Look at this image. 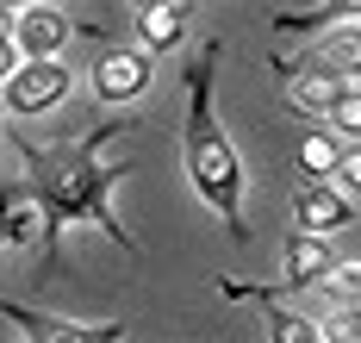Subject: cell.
I'll return each mask as SVG.
<instances>
[{
	"label": "cell",
	"mask_w": 361,
	"mask_h": 343,
	"mask_svg": "<svg viewBox=\"0 0 361 343\" xmlns=\"http://www.w3.org/2000/svg\"><path fill=\"white\" fill-rule=\"evenodd\" d=\"M137 119L106 113L100 125H87L81 138H63V144H32L25 131H13V150L25 162V188L37 193V212H44V263H63V225H100L125 250L137 256V237L118 225L112 212V188L131 175V162H112L106 144L131 138Z\"/></svg>",
	"instance_id": "6da1fadb"
},
{
	"label": "cell",
	"mask_w": 361,
	"mask_h": 343,
	"mask_svg": "<svg viewBox=\"0 0 361 343\" xmlns=\"http://www.w3.org/2000/svg\"><path fill=\"white\" fill-rule=\"evenodd\" d=\"M218 56H224V44L206 38V44H200V56L180 69V88H187V125H180V150H187V175H193L200 200H206L218 219H224V231L243 243V237H250V225H243V156H237V144L224 138L218 107H212Z\"/></svg>",
	"instance_id": "7a4b0ae2"
},
{
	"label": "cell",
	"mask_w": 361,
	"mask_h": 343,
	"mask_svg": "<svg viewBox=\"0 0 361 343\" xmlns=\"http://www.w3.org/2000/svg\"><path fill=\"white\" fill-rule=\"evenodd\" d=\"M268 69H274L281 81H293V76H324V81L355 88V81H361V25H330V32H318L299 56H281V50H274Z\"/></svg>",
	"instance_id": "3957f363"
},
{
	"label": "cell",
	"mask_w": 361,
	"mask_h": 343,
	"mask_svg": "<svg viewBox=\"0 0 361 343\" xmlns=\"http://www.w3.org/2000/svg\"><path fill=\"white\" fill-rule=\"evenodd\" d=\"M69 88H75V76H69L63 56H50V63H19L13 76L0 81V107L13 119H44V113H56V107L69 100Z\"/></svg>",
	"instance_id": "277c9868"
},
{
	"label": "cell",
	"mask_w": 361,
	"mask_h": 343,
	"mask_svg": "<svg viewBox=\"0 0 361 343\" xmlns=\"http://www.w3.org/2000/svg\"><path fill=\"white\" fill-rule=\"evenodd\" d=\"M149 81H156V56H149L144 44H106L100 63H94V94H100V107H131V100H144Z\"/></svg>",
	"instance_id": "5b68a950"
},
{
	"label": "cell",
	"mask_w": 361,
	"mask_h": 343,
	"mask_svg": "<svg viewBox=\"0 0 361 343\" xmlns=\"http://www.w3.org/2000/svg\"><path fill=\"white\" fill-rule=\"evenodd\" d=\"M0 318H13L32 343H125V318H100V325H75V318H56V312H37V306L6 300Z\"/></svg>",
	"instance_id": "8992f818"
},
{
	"label": "cell",
	"mask_w": 361,
	"mask_h": 343,
	"mask_svg": "<svg viewBox=\"0 0 361 343\" xmlns=\"http://www.w3.org/2000/svg\"><path fill=\"white\" fill-rule=\"evenodd\" d=\"M6 32H13V44H19L25 63H50V56H63V44L75 38L69 13H63V6H44V0L19 6V13L6 19Z\"/></svg>",
	"instance_id": "52a82bcc"
},
{
	"label": "cell",
	"mask_w": 361,
	"mask_h": 343,
	"mask_svg": "<svg viewBox=\"0 0 361 343\" xmlns=\"http://www.w3.org/2000/svg\"><path fill=\"white\" fill-rule=\"evenodd\" d=\"M293 225H299V237H330V231L355 225V200L336 188H318V181H299L293 188Z\"/></svg>",
	"instance_id": "ba28073f"
},
{
	"label": "cell",
	"mask_w": 361,
	"mask_h": 343,
	"mask_svg": "<svg viewBox=\"0 0 361 343\" xmlns=\"http://www.w3.org/2000/svg\"><path fill=\"white\" fill-rule=\"evenodd\" d=\"M355 19H361V0H318V6H281L268 25L281 38H318L330 25H355Z\"/></svg>",
	"instance_id": "9c48e42d"
},
{
	"label": "cell",
	"mask_w": 361,
	"mask_h": 343,
	"mask_svg": "<svg viewBox=\"0 0 361 343\" xmlns=\"http://www.w3.org/2000/svg\"><path fill=\"white\" fill-rule=\"evenodd\" d=\"M330 268H336V250H330L324 237H287V250H281V281H287L293 294L324 287Z\"/></svg>",
	"instance_id": "30bf717a"
},
{
	"label": "cell",
	"mask_w": 361,
	"mask_h": 343,
	"mask_svg": "<svg viewBox=\"0 0 361 343\" xmlns=\"http://www.w3.org/2000/svg\"><path fill=\"white\" fill-rule=\"evenodd\" d=\"M44 212H37V193L19 181H0V243H37Z\"/></svg>",
	"instance_id": "8fae6325"
},
{
	"label": "cell",
	"mask_w": 361,
	"mask_h": 343,
	"mask_svg": "<svg viewBox=\"0 0 361 343\" xmlns=\"http://www.w3.org/2000/svg\"><path fill=\"white\" fill-rule=\"evenodd\" d=\"M187 19H193V6H187V0H162V6L137 13V38H144V50H149V56L180 50V44H187Z\"/></svg>",
	"instance_id": "7c38bea8"
},
{
	"label": "cell",
	"mask_w": 361,
	"mask_h": 343,
	"mask_svg": "<svg viewBox=\"0 0 361 343\" xmlns=\"http://www.w3.org/2000/svg\"><path fill=\"white\" fill-rule=\"evenodd\" d=\"M336 138L330 131H318V125H305L299 131V144H293V156H299V181H318V188H330V175H336Z\"/></svg>",
	"instance_id": "4fadbf2b"
},
{
	"label": "cell",
	"mask_w": 361,
	"mask_h": 343,
	"mask_svg": "<svg viewBox=\"0 0 361 343\" xmlns=\"http://www.w3.org/2000/svg\"><path fill=\"white\" fill-rule=\"evenodd\" d=\"M281 88H287L293 107L312 113V119H324L330 107H336V94H343V81H324V76H293V81H281Z\"/></svg>",
	"instance_id": "5bb4252c"
},
{
	"label": "cell",
	"mask_w": 361,
	"mask_h": 343,
	"mask_svg": "<svg viewBox=\"0 0 361 343\" xmlns=\"http://www.w3.org/2000/svg\"><path fill=\"white\" fill-rule=\"evenodd\" d=\"M330 125H336V138H355L361 144V81L355 88H343V94H336V107H330Z\"/></svg>",
	"instance_id": "9a60e30c"
},
{
	"label": "cell",
	"mask_w": 361,
	"mask_h": 343,
	"mask_svg": "<svg viewBox=\"0 0 361 343\" xmlns=\"http://www.w3.org/2000/svg\"><path fill=\"white\" fill-rule=\"evenodd\" d=\"M324 294H330V300H343V306L361 300V256H349V263L330 268V275H324Z\"/></svg>",
	"instance_id": "2e32d148"
},
{
	"label": "cell",
	"mask_w": 361,
	"mask_h": 343,
	"mask_svg": "<svg viewBox=\"0 0 361 343\" xmlns=\"http://www.w3.org/2000/svg\"><path fill=\"white\" fill-rule=\"evenodd\" d=\"M330 188H336V193H349V200H361V144L336 150V175H330Z\"/></svg>",
	"instance_id": "e0dca14e"
},
{
	"label": "cell",
	"mask_w": 361,
	"mask_h": 343,
	"mask_svg": "<svg viewBox=\"0 0 361 343\" xmlns=\"http://www.w3.org/2000/svg\"><path fill=\"white\" fill-rule=\"evenodd\" d=\"M19 63H25V56H19V44H13V32H6V19H0V81L13 76Z\"/></svg>",
	"instance_id": "ac0fdd59"
},
{
	"label": "cell",
	"mask_w": 361,
	"mask_h": 343,
	"mask_svg": "<svg viewBox=\"0 0 361 343\" xmlns=\"http://www.w3.org/2000/svg\"><path fill=\"white\" fill-rule=\"evenodd\" d=\"M336 337L361 343V300H349V306H343V318H336Z\"/></svg>",
	"instance_id": "d6986e66"
},
{
	"label": "cell",
	"mask_w": 361,
	"mask_h": 343,
	"mask_svg": "<svg viewBox=\"0 0 361 343\" xmlns=\"http://www.w3.org/2000/svg\"><path fill=\"white\" fill-rule=\"evenodd\" d=\"M131 6H137V13H149V6H162V0H131Z\"/></svg>",
	"instance_id": "ffe728a7"
},
{
	"label": "cell",
	"mask_w": 361,
	"mask_h": 343,
	"mask_svg": "<svg viewBox=\"0 0 361 343\" xmlns=\"http://www.w3.org/2000/svg\"><path fill=\"white\" fill-rule=\"evenodd\" d=\"M0 343H6V331H0Z\"/></svg>",
	"instance_id": "44dd1931"
},
{
	"label": "cell",
	"mask_w": 361,
	"mask_h": 343,
	"mask_svg": "<svg viewBox=\"0 0 361 343\" xmlns=\"http://www.w3.org/2000/svg\"><path fill=\"white\" fill-rule=\"evenodd\" d=\"M0 250H6V243H0Z\"/></svg>",
	"instance_id": "7402d4cb"
}]
</instances>
